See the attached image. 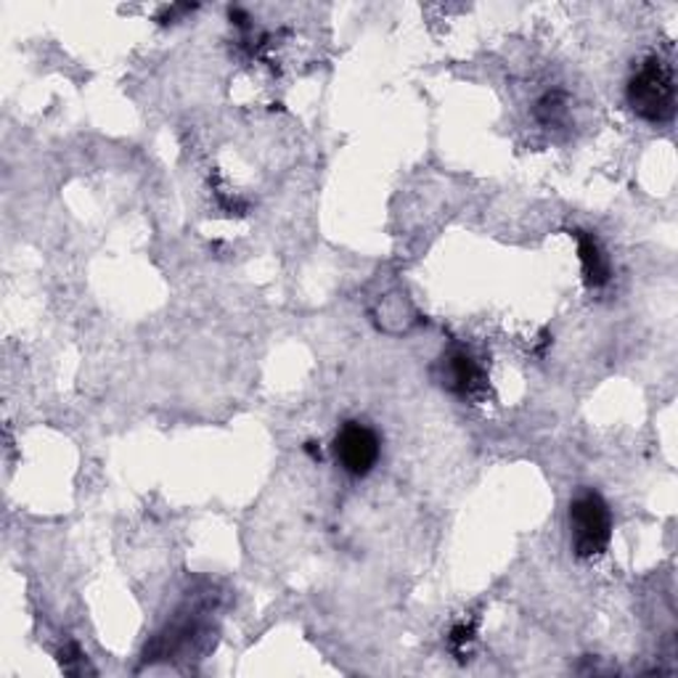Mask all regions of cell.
<instances>
[{"mask_svg":"<svg viewBox=\"0 0 678 678\" xmlns=\"http://www.w3.org/2000/svg\"><path fill=\"white\" fill-rule=\"evenodd\" d=\"M567 522H570V538L576 557L593 559L607 552L612 538V514L602 496L589 490V493H580L578 499H573Z\"/></svg>","mask_w":678,"mask_h":678,"instance_id":"cell-2","label":"cell"},{"mask_svg":"<svg viewBox=\"0 0 678 678\" xmlns=\"http://www.w3.org/2000/svg\"><path fill=\"white\" fill-rule=\"evenodd\" d=\"M567 114H570V101H567L562 90H552V93H546L544 99L535 103V120L546 127L565 125Z\"/></svg>","mask_w":678,"mask_h":678,"instance_id":"cell-6","label":"cell"},{"mask_svg":"<svg viewBox=\"0 0 678 678\" xmlns=\"http://www.w3.org/2000/svg\"><path fill=\"white\" fill-rule=\"evenodd\" d=\"M475 638V629L467 623H458L454 631H451V647H454L458 655H464V649H467V644Z\"/></svg>","mask_w":678,"mask_h":678,"instance_id":"cell-7","label":"cell"},{"mask_svg":"<svg viewBox=\"0 0 678 678\" xmlns=\"http://www.w3.org/2000/svg\"><path fill=\"white\" fill-rule=\"evenodd\" d=\"M578 238V257L580 266H583V281L586 287L591 289H602L612 279V268L610 260H607L604 249L599 247V242L586 231H576Z\"/></svg>","mask_w":678,"mask_h":678,"instance_id":"cell-5","label":"cell"},{"mask_svg":"<svg viewBox=\"0 0 678 678\" xmlns=\"http://www.w3.org/2000/svg\"><path fill=\"white\" fill-rule=\"evenodd\" d=\"M305 451H308V454L313 456V458H321V448H315V443H313V441H310V443L305 445Z\"/></svg>","mask_w":678,"mask_h":678,"instance_id":"cell-8","label":"cell"},{"mask_svg":"<svg viewBox=\"0 0 678 678\" xmlns=\"http://www.w3.org/2000/svg\"><path fill=\"white\" fill-rule=\"evenodd\" d=\"M625 101L638 120L665 125L676 114L674 67L660 56H647L625 86Z\"/></svg>","mask_w":678,"mask_h":678,"instance_id":"cell-1","label":"cell"},{"mask_svg":"<svg viewBox=\"0 0 678 678\" xmlns=\"http://www.w3.org/2000/svg\"><path fill=\"white\" fill-rule=\"evenodd\" d=\"M441 371H443L441 374L443 387H448L454 396L469 398L475 396L477 390H482V385H486V371H482V366L477 364L475 355L464 351V347H454V351L443 355Z\"/></svg>","mask_w":678,"mask_h":678,"instance_id":"cell-4","label":"cell"},{"mask_svg":"<svg viewBox=\"0 0 678 678\" xmlns=\"http://www.w3.org/2000/svg\"><path fill=\"white\" fill-rule=\"evenodd\" d=\"M334 458H337L342 473L351 477H366L374 473L382 456V441L369 424L364 422H345L337 430L332 443Z\"/></svg>","mask_w":678,"mask_h":678,"instance_id":"cell-3","label":"cell"}]
</instances>
